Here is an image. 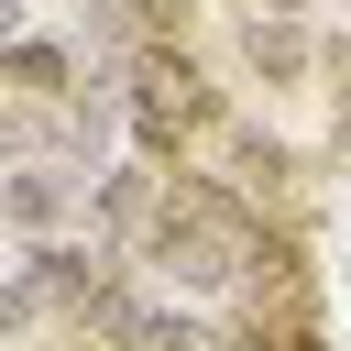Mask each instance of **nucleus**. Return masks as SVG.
<instances>
[{"mask_svg": "<svg viewBox=\"0 0 351 351\" xmlns=\"http://www.w3.org/2000/svg\"><path fill=\"white\" fill-rule=\"evenodd\" d=\"M143 263H154L165 285L219 296V285H241L252 263H285V241H263L252 208H241L230 186H208V176H165V186H154V219H143Z\"/></svg>", "mask_w": 351, "mask_h": 351, "instance_id": "obj_1", "label": "nucleus"}, {"mask_svg": "<svg viewBox=\"0 0 351 351\" xmlns=\"http://www.w3.org/2000/svg\"><path fill=\"white\" fill-rule=\"evenodd\" d=\"M132 132L143 154H186L197 132H219V88L197 77L186 44H132Z\"/></svg>", "mask_w": 351, "mask_h": 351, "instance_id": "obj_2", "label": "nucleus"}, {"mask_svg": "<svg viewBox=\"0 0 351 351\" xmlns=\"http://www.w3.org/2000/svg\"><path fill=\"white\" fill-rule=\"evenodd\" d=\"M241 55L263 66V88H296V77H307V33H296V11H252V22H241Z\"/></svg>", "mask_w": 351, "mask_h": 351, "instance_id": "obj_3", "label": "nucleus"}, {"mask_svg": "<svg viewBox=\"0 0 351 351\" xmlns=\"http://www.w3.org/2000/svg\"><path fill=\"white\" fill-rule=\"evenodd\" d=\"M66 197H77V186H66L55 165H22V176H0V219H11V230H55V219H66Z\"/></svg>", "mask_w": 351, "mask_h": 351, "instance_id": "obj_4", "label": "nucleus"}, {"mask_svg": "<svg viewBox=\"0 0 351 351\" xmlns=\"http://www.w3.org/2000/svg\"><path fill=\"white\" fill-rule=\"evenodd\" d=\"M110 340H121V351H208V329H197V318H176V307H132Z\"/></svg>", "mask_w": 351, "mask_h": 351, "instance_id": "obj_5", "label": "nucleus"}, {"mask_svg": "<svg viewBox=\"0 0 351 351\" xmlns=\"http://www.w3.org/2000/svg\"><path fill=\"white\" fill-rule=\"evenodd\" d=\"M0 77H11V88H44V99H55V88H66V55H55V44H22V55H0Z\"/></svg>", "mask_w": 351, "mask_h": 351, "instance_id": "obj_6", "label": "nucleus"}, {"mask_svg": "<svg viewBox=\"0 0 351 351\" xmlns=\"http://www.w3.org/2000/svg\"><path fill=\"white\" fill-rule=\"evenodd\" d=\"M340 55H351V44H340Z\"/></svg>", "mask_w": 351, "mask_h": 351, "instance_id": "obj_7", "label": "nucleus"}]
</instances>
